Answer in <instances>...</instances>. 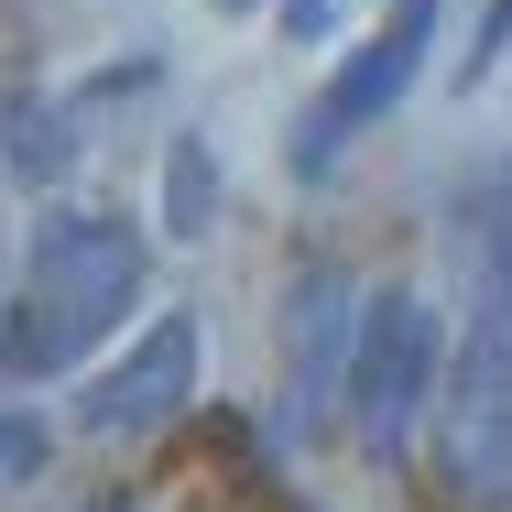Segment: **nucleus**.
<instances>
[{"label":"nucleus","mask_w":512,"mask_h":512,"mask_svg":"<svg viewBox=\"0 0 512 512\" xmlns=\"http://www.w3.org/2000/svg\"><path fill=\"white\" fill-rule=\"evenodd\" d=\"M491 44H512V0H491V22H480V55H491Z\"/></svg>","instance_id":"11"},{"label":"nucleus","mask_w":512,"mask_h":512,"mask_svg":"<svg viewBox=\"0 0 512 512\" xmlns=\"http://www.w3.org/2000/svg\"><path fill=\"white\" fill-rule=\"evenodd\" d=\"M491 306H512V175L491 186Z\"/></svg>","instance_id":"10"},{"label":"nucleus","mask_w":512,"mask_h":512,"mask_svg":"<svg viewBox=\"0 0 512 512\" xmlns=\"http://www.w3.org/2000/svg\"><path fill=\"white\" fill-rule=\"evenodd\" d=\"M44 469V425H22V414H0V491H22Z\"/></svg>","instance_id":"9"},{"label":"nucleus","mask_w":512,"mask_h":512,"mask_svg":"<svg viewBox=\"0 0 512 512\" xmlns=\"http://www.w3.org/2000/svg\"><path fill=\"white\" fill-rule=\"evenodd\" d=\"M349 338H360L349 284H338V273H306V284H295V327H284V371H295L306 414H316V393H327V382H349Z\"/></svg>","instance_id":"6"},{"label":"nucleus","mask_w":512,"mask_h":512,"mask_svg":"<svg viewBox=\"0 0 512 512\" xmlns=\"http://www.w3.org/2000/svg\"><path fill=\"white\" fill-rule=\"evenodd\" d=\"M425 436H436V480L458 512H512V306H491L469 327V349L436 371Z\"/></svg>","instance_id":"2"},{"label":"nucleus","mask_w":512,"mask_h":512,"mask_svg":"<svg viewBox=\"0 0 512 512\" xmlns=\"http://www.w3.org/2000/svg\"><path fill=\"white\" fill-rule=\"evenodd\" d=\"M164 229L175 240L207 229V142H175V164H164Z\"/></svg>","instance_id":"7"},{"label":"nucleus","mask_w":512,"mask_h":512,"mask_svg":"<svg viewBox=\"0 0 512 512\" xmlns=\"http://www.w3.org/2000/svg\"><path fill=\"white\" fill-rule=\"evenodd\" d=\"M186 404H197V316H153V338L109 382H88L77 425L88 436H153V425H175Z\"/></svg>","instance_id":"5"},{"label":"nucleus","mask_w":512,"mask_h":512,"mask_svg":"<svg viewBox=\"0 0 512 512\" xmlns=\"http://www.w3.org/2000/svg\"><path fill=\"white\" fill-rule=\"evenodd\" d=\"M142 295V240L120 218H55L33 240V273L0 316V382H55L99 349Z\"/></svg>","instance_id":"1"},{"label":"nucleus","mask_w":512,"mask_h":512,"mask_svg":"<svg viewBox=\"0 0 512 512\" xmlns=\"http://www.w3.org/2000/svg\"><path fill=\"white\" fill-rule=\"evenodd\" d=\"M11 131H22V142H11V164H22V175H55V164H66V120H44V109H22Z\"/></svg>","instance_id":"8"},{"label":"nucleus","mask_w":512,"mask_h":512,"mask_svg":"<svg viewBox=\"0 0 512 512\" xmlns=\"http://www.w3.org/2000/svg\"><path fill=\"white\" fill-rule=\"evenodd\" d=\"M436 371H447V349H436V306L425 295H371L360 306V338H349V436H360V458H404V436L425 425V404H436Z\"/></svg>","instance_id":"3"},{"label":"nucleus","mask_w":512,"mask_h":512,"mask_svg":"<svg viewBox=\"0 0 512 512\" xmlns=\"http://www.w3.org/2000/svg\"><path fill=\"white\" fill-rule=\"evenodd\" d=\"M425 33H436V0H404V11H393V22H382V33H371V44L338 66V77H327V109H316V120H306V142H295V175H327L349 131H371L382 109L404 99V88H414V66H425Z\"/></svg>","instance_id":"4"}]
</instances>
